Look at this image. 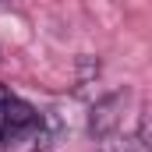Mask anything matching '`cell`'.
Wrapping results in <instances>:
<instances>
[{
	"label": "cell",
	"mask_w": 152,
	"mask_h": 152,
	"mask_svg": "<svg viewBox=\"0 0 152 152\" xmlns=\"http://www.w3.org/2000/svg\"><path fill=\"white\" fill-rule=\"evenodd\" d=\"M124 106H127V88H117V92H106L103 99H96L92 103V113H88V134L96 142L120 134Z\"/></svg>",
	"instance_id": "cell-1"
},
{
	"label": "cell",
	"mask_w": 152,
	"mask_h": 152,
	"mask_svg": "<svg viewBox=\"0 0 152 152\" xmlns=\"http://www.w3.org/2000/svg\"><path fill=\"white\" fill-rule=\"evenodd\" d=\"M39 131H42V113H39L36 106H28L25 99L11 96L7 117H4V145H14V142H21L28 134L39 138Z\"/></svg>",
	"instance_id": "cell-2"
},
{
	"label": "cell",
	"mask_w": 152,
	"mask_h": 152,
	"mask_svg": "<svg viewBox=\"0 0 152 152\" xmlns=\"http://www.w3.org/2000/svg\"><path fill=\"white\" fill-rule=\"evenodd\" d=\"M134 145H138V152H152V106H145V110H142V117H138Z\"/></svg>",
	"instance_id": "cell-3"
},
{
	"label": "cell",
	"mask_w": 152,
	"mask_h": 152,
	"mask_svg": "<svg viewBox=\"0 0 152 152\" xmlns=\"http://www.w3.org/2000/svg\"><path fill=\"white\" fill-rule=\"evenodd\" d=\"M99 152H138V145H134L131 138L113 134V138H103V142H99Z\"/></svg>",
	"instance_id": "cell-4"
},
{
	"label": "cell",
	"mask_w": 152,
	"mask_h": 152,
	"mask_svg": "<svg viewBox=\"0 0 152 152\" xmlns=\"http://www.w3.org/2000/svg\"><path fill=\"white\" fill-rule=\"evenodd\" d=\"M7 103H11V92L0 85V149H4V117H7Z\"/></svg>",
	"instance_id": "cell-5"
}]
</instances>
